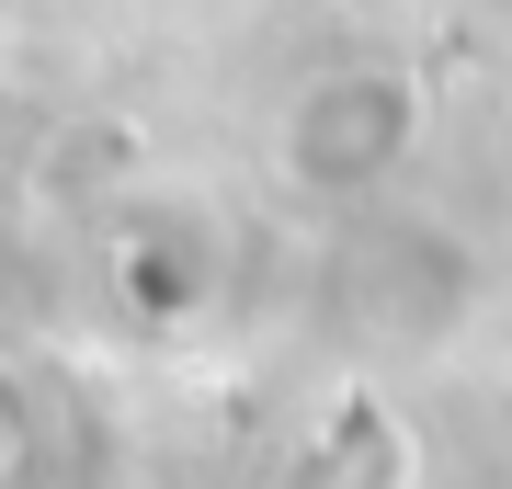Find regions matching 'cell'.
I'll list each match as a JSON object with an SVG mask.
<instances>
[{
	"label": "cell",
	"instance_id": "cell-1",
	"mask_svg": "<svg viewBox=\"0 0 512 489\" xmlns=\"http://www.w3.org/2000/svg\"><path fill=\"white\" fill-rule=\"evenodd\" d=\"M421 148V69L410 57H330L274 114V182L308 205H365Z\"/></svg>",
	"mask_w": 512,
	"mask_h": 489
},
{
	"label": "cell",
	"instance_id": "cell-2",
	"mask_svg": "<svg viewBox=\"0 0 512 489\" xmlns=\"http://www.w3.org/2000/svg\"><path fill=\"white\" fill-rule=\"evenodd\" d=\"M103 262H114V296H126L137 330H205V319H217V296H228L239 239L217 228V205H205V194H148V205L114 217Z\"/></svg>",
	"mask_w": 512,
	"mask_h": 489
},
{
	"label": "cell",
	"instance_id": "cell-3",
	"mask_svg": "<svg viewBox=\"0 0 512 489\" xmlns=\"http://www.w3.org/2000/svg\"><path fill=\"white\" fill-rule=\"evenodd\" d=\"M296 489H421V421L365 387H330L296 444Z\"/></svg>",
	"mask_w": 512,
	"mask_h": 489
},
{
	"label": "cell",
	"instance_id": "cell-4",
	"mask_svg": "<svg viewBox=\"0 0 512 489\" xmlns=\"http://www.w3.org/2000/svg\"><path fill=\"white\" fill-rule=\"evenodd\" d=\"M421 421V489H512V387H444Z\"/></svg>",
	"mask_w": 512,
	"mask_h": 489
},
{
	"label": "cell",
	"instance_id": "cell-5",
	"mask_svg": "<svg viewBox=\"0 0 512 489\" xmlns=\"http://www.w3.org/2000/svg\"><path fill=\"white\" fill-rule=\"evenodd\" d=\"M23 467H35V399H23L12 364H0V489H23Z\"/></svg>",
	"mask_w": 512,
	"mask_h": 489
}]
</instances>
